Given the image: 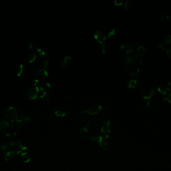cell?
I'll use <instances>...</instances> for the list:
<instances>
[{
	"label": "cell",
	"instance_id": "obj_1",
	"mask_svg": "<svg viewBox=\"0 0 171 171\" xmlns=\"http://www.w3.org/2000/svg\"><path fill=\"white\" fill-rule=\"evenodd\" d=\"M102 109V106L98 103H93L88 108L82 111V114H86L91 115H96L100 114Z\"/></svg>",
	"mask_w": 171,
	"mask_h": 171
},
{
	"label": "cell",
	"instance_id": "obj_2",
	"mask_svg": "<svg viewBox=\"0 0 171 171\" xmlns=\"http://www.w3.org/2000/svg\"><path fill=\"white\" fill-rule=\"evenodd\" d=\"M5 116L10 121H16L18 119V113L16 108L13 107H9L5 112Z\"/></svg>",
	"mask_w": 171,
	"mask_h": 171
},
{
	"label": "cell",
	"instance_id": "obj_3",
	"mask_svg": "<svg viewBox=\"0 0 171 171\" xmlns=\"http://www.w3.org/2000/svg\"><path fill=\"white\" fill-rule=\"evenodd\" d=\"M99 129L101 133L102 134H109L112 131L110 121L109 120H105L101 122Z\"/></svg>",
	"mask_w": 171,
	"mask_h": 171
},
{
	"label": "cell",
	"instance_id": "obj_4",
	"mask_svg": "<svg viewBox=\"0 0 171 171\" xmlns=\"http://www.w3.org/2000/svg\"><path fill=\"white\" fill-rule=\"evenodd\" d=\"M109 134H105L103 135V138L100 143H98L101 149L104 151H107L109 149Z\"/></svg>",
	"mask_w": 171,
	"mask_h": 171
},
{
	"label": "cell",
	"instance_id": "obj_5",
	"mask_svg": "<svg viewBox=\"0 0 171 171\" xmlns=\"http://www.w3.org/2000/svg\"><path fill=\"white\" fill-rule=\"evenodd\" d=\"M154 93V89L150 86L145 87L142 91V97L144 99L147 100H149L153 96Z\"/></svg>",
	"mask_w": 171,
	"mask_h": 171
},
{
	"label": "cell",
	"instance_id": "obj_6",
	"mask_svg": "<svg viewBox=\"0 0 171 171\" xmlns=\"http://www.w3.org/2000/svg\"><path fill=\"white\" fill-rule=\"evenodd\" d=\"M40 92V88L36 86L31 88L28 92V98L30 100H35L38 98L39 93Z\"/></svg>",
	"mask_w": 171,
	"mask_h": 171
},
{
	"label": "cell",
	"instance_id": "obj_7",
	"mask_svg": "<svg viewBox=\"0 0 171 171\" xmlns=\"http://www.w3.org/2000/svg\"><path fill=\"white\" fill-rule=\"evenodd\" d=\"M95 39L100 44H103L107 38L105 33L101 31H98L94 34Z\"/></svg>",
	"mask_w": 171,
	"mask_h": 171
},
{
	"label": "cell",
	"instance_id": "obj_8",
	"mask_svg": "<svg viewBox=\"0 0 171 171\" xmlns=\"http://www.w3.org/2000/svg\"><path fill=\"white\" fill-rule=\"evenodd\" d=\"M121 49L126 54H130L134 51V47L131 43L126 42L123 44L121 46Z\"/></svg>",
	"mask_w": 171,
	"mask_h": 171
},
{
	"label": "cell",
	"instance_id": "obj_9",
	"mask_svg": "<svg viewBox=\"0 0 171 171\" xmlns=\"http://www.w3.org/2000/svg\"><path fill=\"white\" fill-rule=\"evenodd\" d=\"M72 58L69 56H67L63 59L60 63V66L62 68H68L72 64Z\"/></svg>",
	"mask_w": 171,
	"mask_h": 171
},
{
	"label": "cell",
	"instance_id": "obj_10",
	"mask_svg": "<svg viewBox=\"0 0 171 171\" xmlns=\"http://www.w3.org/2000/svg\"><path fill=\"white\" fill-rule=\"evenodd\" d=\"M36 75L38 79L43 80L48 77V73L45 69H42L36 72Z\"/></svg>",
	"mask_w": 171,
	"mask_h": 171
},
{
	"label": "cell",
	"instance_id": "obj_11",
	"mask_svg": "<svg viewBox=\"0 0 171 171\" xmlns=\"http://www.w3.org/2000/svg\"><path fill=\"white\" fill-rule=\"evenodd\" d=\"M88 129L89 128L85 126L84 127L80 129L79 131V135L81 137V139H82V140H84L87 137L89 133Z\"/></svg>",
	"mask_w": 171,
	"mask_h": 171
},
{
	"label": "cell",
	"instance_id": "obj_12",
	"mask_svg": "<svg viewBox=\"0 0 171 171\" xmlns=\"http://www.w3.org/2000/svg\"><path fill=\"white\" fill-rule=\"evenodd\" d=\"M25 71V66L22 64L19 65L16 69V74L17 76L20 77L24 73Z\"/></svg>",
	"mask_w": 171,
	"mask_h": 171
},
{
	"label": "cell",
	"instance_id": "obj_13",
	"mask_svg": "<svg viewBox=\"0 0 171 171\" xmlns=\"http://www.w3.org/2000/svg\"><path fill=\"white\" fill-rule=\"evenodd\" d=\"M103 138V135L102 134L100 133H96L92 136L91 140L92 141L99 143L102 141Z\"/></svg>",
	"mask_w": 171,
	"mask_h": 171
},
{
	"label": "cell",
	"instance_id": "obj_14",
	"mask_svg": "<svg viewBox=\"0 0 171 171\" xmlns=\"http://www.w3.org/2000/svg\"><path fill=\"white\" fill-rule=\"evenodd\" d=\"M37 51L40 57H45L48 55V51L44 48H38Z\"/></svg>",
	"mask_w": 171,
	"mask_h": 171
},
{
	"label": "cell",
	"instance_id": "obj_15",
	"mask_svg": "<svg viewBox=\"0 0 171 171\" xmlns=\"http://www.w3.org/2000/svg\"><path fill=\"white\" fill-rule=\"evenodd\" d=\"M145 51V48L144 47H143L142 46H139L136 50V56L137 57L142 56L144 54Z\"/></svg>",
	"mask_w": 171,
	"mask_h": 171
},
{
	"label": "cell",
	"instance_id": "obj_16",
	"mask_svg": "<svg viewBox=\"0 0 171 171\" xmlns=\"http://www.w3.org/2000/svg\"><path fill=\"white\" fill-rule=\"evenodd\" d=\"M40 97L42 100L46 102H49L51 100V96L50 94L46 91L43 92L42 94L41 95Z\"/></svg>",
	"mask_w": 171,
	"mask_h": 171
},
{
	"label": "cell",
	"instance_id": "obj_17",
	"mask_svg": "<svg viewBox=\"0 0 171 171\" xmlns=\"http://www.w3.org/2000/svg\"><path fill=\"white\" fill-rule=\"evenodd\" d=\"M140 71V69L139 68L135 67V68H133L132 69H131V70L130 72V74L132 76L136 77L138 75Z\"/></svg>",
	"mask_w": 171,
	"mask_h": 171
},
{
	"label": "cell",
	"instance_id": "obj_18",
	"mask_svg": "<svg viewBox=\"0 0 171 171\" xmlns=\"http://www.w3.org/2000/svg\"><path fill=\"white\" fill-rule=\"evenodd\" d=\"M51 87V85L50 83L49 82H46L43 83L41 86H40V89L42 91L44 92V91H46L49 89Z\"/></svg>",
	"mask_w": 171,
	"mask_h": 171
},
{
	"label": "cell",
	"instance_id": "obj_19",
	"mask_svg": "<svg viewBox=\"0 0 171 171\" xmlns=\"http://www.w3.org/2000/svg\"><path fill=\"white\" fill-rule=\"evenodd\" d=\"M138 81L136 79H132L129 82L128 87L129 88H135Z\"/></svg>",
	"mask_w": 171,
	"mask_h": 171
},
{
	"label": "cell",
	"instance_id": "obj_20",
	"mask_svg": "<svg viewBox=\"0 0 171 171\" xmlns=\"http://www.w3.org/2000/svg\"><path fill=\"white\" fill-rule=\"evenodd\" d=\"M55 114L57 117H64L66 115V113L61 110H57L55 111Z\"/></svg>",
	"mask_w": 171,
	"mask_h": 171
},
{
	"label": "cell",
	"instance_id": "obj_21",
	"mask_svg": "<svg viewBox=\"0 0 171 171\" xmlns=\"http://www.w3.org/2000/svg\"><path fill=\"white\" fill-rule=\"evenodd\" d=\"M36 54L34 53H31L29 54L28 56V61L29 63H32L34 62L36 60Z\"/></svg>",
	"mask_w": 171,
	"mask_h": 171
},
{
	"label": "cell",
	"instance_id": "obj_22",
	"mask_svg": "<svg viewBox=\"0 0 171 171\" xmlns=\"http://www.w3.org/2000/svg\"><path fill=\"white\" fill-rule=\"evenodd\" d=\"M157 90L159 93H161L163 95H166L167 93V89H166L165 87H164L163 86H158V88H157Z\"/></svg>",
	"mask_w": 171,
	"mask_h": 171
},
{
	"label": "cell",
	"instance_id": "obj_23",
	"mask_svg": "<svg viewBox=\"0 0 171 171\" xmlns=\"http://www.w3.org/2000/svg\"><path fill=\"white\" fill-rule=\"evenodd\" d=\"M164 41L167 44H170L171 43V36L170 34H167L164 37Z\"/></svg>",
	"mask_w": 171,
	"mask_h": 171
},
{
	"label": "cell",
	"instance_id": "obj_24",
	"mask_svg": "<svg viewBox=\"0 0 171 171\" xmlns=\"http://www.w3.org/2000/svg\"><path fill=\"white\" fill-rule=\"evenodd\" d=\"M135 61V58L132 56L127 57L126 59V62L127 64H132L134 63Z\"/></svg>",
	"mask_w": 171,
	"mask_h": 171
},
{
	"label": "cell",
	"instance_id": "obj_25",
	"mask_svg": "<svg viewBox=\"0 0 171 171\" xmlns=\"http://www.w3.org/2000/svg\"><path fill=\"white\" fill-rule=\"evenodd\" d=\"M170 19V16L168 15H162L161 17V20L163 22H167Z\"/></svg>",
	"mask_w": 171,
	"mask_h": 171
},
{
	"label": "cell",
	"instance_id": "obj_26",
	"mask_svg": "<svg viewBox=\"0 0 171 171\" xmlns=\"http://www.w3.org/2000/svg\"><path fill=\"white\" fill-rule=\"evenodd\" d=\"M115 33H116V30L115 29H112L108 33V37L109 38H112V37L115 35Z\"/></svg>",
	"mask_w": 171,
	"mask_h": 171
},
{
	"label": "cell",
	"instance_id": "obj_27",
	"mask_svg": "<svg viewBox=\"0 0 171 171\" xmlns=\"http://www.w3.org/2000/svg\"><path fill=\"white\" fill-rule=\"evenodd\" d=\"M163 101L164 102L166 101H168V102L171 103V93H169L166 96L164 97Z\"/></svg>",
	"mask_w": 171,
	"mask_h": 171
},
{
	"label": "cell",
	"instance_id": "obj_28",
	"mask_svg": "<svg viewBox=\"0 0 171 171\" xmlns=\"http://www.w3.org/2000/svg\"><path fill=\"white\" fill-rule=\"evenodd\" d=\"M131 1L127 0L126 1L124 5V7L126 10H128L129 8L131 7Z\"/></svg>",
	"mask_w": 171,
	"mask_h": 171
},
{
	"label": "cell",
	"instance_id": "obj_29",
	"mask_svg": "<svg viewBox=\"0 0 171 171\" xmlns=\"http://www.w3.org/2000/svg\"><path fill=\"white\" fill-rule=\"evenodd\" d=\"M101 51L103 53H105L106 52V44L105 43L102 44L101 46Z\"/></svg>",
	"mask_w": 171,
	"mask_h": 171
},
{
	"label": "cell",
	"instance_id": "obj_30",
	"mask_svg": "<svg viewBox=\"0 0 171 171\" xmlns=\"http://www.w3.org/2000/svg\"><path fill=\"white\" fill-rule=\"evenodd\" d=\"M28 47H29V48L31 50H36H36H37V49H38L37 48V46L36 45L34 44H33V43H30L28 45Z\"/></svg>",
	"mask_w": 171,
	"mask_h": 171
},
{
	"label": "cell",
	"instance_id": "obj_31",
	"mask_svg": "<svg viewBox=\"0 0 171 171\" xmlns=\"http://www.w3.org/2000/svg\"><path fill=\"white\" fill-rule=\"evenodd\" d=\"M49 64V62L47 60H44V61H43V64H42L44 69L46 68L48 66Z\"/></svg>",
	"mask_w": 171,
	"mask_h": 171
},
{
	"label": "cell",
	"instance_id": "obj_32",
	"mask_svg": "<svg viewBox=\"0 0 171 171\" xmlns=\"http://www.w3.org/2000/svg\"><path fill=\"white\" fill-rule=\"evenodd\" d=\"M115 5L119 6L123 4V1L122 0H116L114 2Z\"/></svg>",
	"mask_w": 171,
	"mask_h": 171
},
{
	"label": "cell",
	"instance_id": "obj_33",
	"mask_svg": "<svg viewBox=\"0 0 171 171\" xmlns=\"http://www.w3.org/2000/svg\"><path fill=\"white\" fill-rule=\"evenodd\" d=\"M158 47H159V49H162V50H165L166 49V47L165 46V45H164L163 44H159V46H158Z\"/></svg>",
	"mask_w": 171,
	"mask_h": 171
},
{
	"label": "cell",
	"instance_id": "obj_34",
	"mask_svg": "<svg viewBox=\"0 0 171 171\" xmlns=\"http://www.w3.org/2000/svg\"><path fill=\"white\" fill-rule=\"evenodd\" d=\"M167 54L168 57L171 59V47L167 50Z\"/></svg>",
	"mask_w": 171,
	"mask_h": 171
},
{
	"label": "cell",
	"instance_id": "obj_35",
	"mask_svg": "<svg viewBox=\"0 0 171 171\" xmlns=\"http://www.w3.org/2000/svg\"><path fill=\"white\" fill-rule=\"evenodd\" d=\"M167 90L169 91H171V82H169L167 85Z\"/></svg>",
	"mask_w": 171,
	"mask_h": 171
},
{
	"label": "cell",
	"instance_id": "obj_36",
	"mask_svg": "<svg viewBox=\"0 0 171 171\" xmlns=\"http://www.w3.org/2000/svg\"><path fill=\"white\" fill-rule=\"evenodd\" d=\"M39 82H40V81L38 79H35L34 80V86H35V87H36L37 84H38V83H39Z\"/></svg>",
	"mask_w": 171,
	"mask_h": 171
},
{
	"label": "cell",
	"instance_id": "obj_37",
	"mask_svg": "<svg viewBox=\"0 0 171 171\" xmlns=\"http://www.w3.org/2000/svg\"><path fill=\"white\" fill-rule=\"evenodd\" d=\"M146 107H150V100H147V103H146Z\"/></svg>",
	"mask_w": 171,
	"mask_h": 171
},
{
	"label": "cell",
	"instance_id": "obj_38",
	"mask_svg": "<svg viewBox=\"0 0 171 171\" xmlns=\"http://www.w3.org/2000/svg\"><path fill=\"white\" fill-rule=\"evenodd\" d=\"M139 63L141 65H142L144 63V59L142 58H140L139 59Z\"/></svg>",
	"mask_w": 171,
	"mask_h": 171
},
{
	"label": "cell",
	"instance_id": "obj_39",
	"mask_svg": "<svg viewBox=\"0 0 171 171\" xmlns=\"http://www.w3.org/2000/svg\"></svg>",
	"mask_w": 171,
	"mask_h": 171
}]
</instances>
